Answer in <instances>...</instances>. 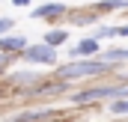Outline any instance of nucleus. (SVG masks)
Wrapping results in <instances>:
<instances>
[{"instance_id":"nucleus-1","label":"nucleus","mask_w":128,"mask_h":122,"mask_svg":"<svg viewBox=\"0 0 128 122\" xmlns=\"http://www.w3.org/2000/svg\"><path fill=\"white\" fill-rule=\"evenodd\" d=\"M110 66H113V62H104L101 57H86V60H80V62H66V66H60L57 78H60V80H72V78H92V74H104Z\"/></svg>"},{"instance_id":"nucleus-2","label":"nucleus","mask_w":128,"mask_h":122,"mask_svg":"<svg viewBox=\"0 0 128 122\" xmlns=\"http://www.w3.org/2000/svg\"><path fill=\"white\" fill-rule=\"evenodd\" d=\"M101 98H125V86H96V90H80L72 95V101H78V104H90V101H101Z\"/></svg>"},{"instance_id":"nucleus-3","label":"nucleus","mask_w":128,"mask_h":122,"mask_svg":"<svg viewBox=\"0 0 128 122\" xmlns=\"http://www.w3.org/2000/svg\"><path fill=\"white\" fill-rule=\"evenodd\" d=\"M24 62H30V66H54L57 62V48H51V45H27L24 51Z\"/></svg>"},{"instance_id":"nucleus-4","label":"nucleus","mask_w":128,"mask_h":122,"mask_svg":"<svg viewBox=\"0 0 128 122\" xmlns=\"http://www.w3.org/2000/svg\"><path fill=\"white\" fill-rule=\"evenodd\" d=\"M66 15V3L54 0V3H42L33 9V18H42V21H54V18H63Z\"/></svg>"},{"instance_id":"nucleus-5","label":"nucleus","mask_w":128,"mask_h":122,"mask_svg":"<svg viewBox=\"0 0 128 122\" xmlns=\"http://www.w3.org/2000/svg\"><path fill=\"white\" fill-rule=\"evenodd\" d=\"M72 54L74 57H98L101 51H98V39L92 36V39H80L74 48H72Z\"/></svg>"},{"instance_id":"nucleus-6","label":"nucleus","mask_w":128,"mask_h":122,"mask_svg":"<svg viewBox=\"0 0 128 122\" xmlns=\"http://www.w3.org/2000/svg\"><path fill=\"white\" fill-rule=\"evenodd\" d=\"M24 48H27V39L24 36H9V33L0 36V51L3 54H9V51L15 54V51H24Z\"/></svg>"},{"instance_id":"nucleus-7","label":"nucleus","mask_w":128,"mask_h":122,"mask_svg":"<svg viewBox=\"0 0 128 122\" xmlns=\"http://www.w3.org/2000/svg\"><path fill=\"white\" fill-rule=\"evenodd\" d=\"M51 116V110H24L21 116H15V119H9V122H42V119H48Z\"/></svg>"},{"instance_id":"nucleus-8","label":"nucleus","mask_w":128,"mask_h":122,"mask_svg":"<svg viewBox=\"0 0 128 122\" xmlns=\"http://www.w3.org/2000/svg\"><path fill=\"white\" fill-rule=\"evenodd\" d=\"M66 39H68V30H48V36H45V45H51V48H63Z\"/></svg>"},{"instance_id":"nucleus-9","label":"nucleus","mask_w":128,"mask_h":122,"mask_svg":"<svg viewBox=\"0 0 128 122\" xmlns=\"http://www.w3.org/2000/svg\"><path fill=\"white\" fill-rule=\"evenodd\" d=\"M104 62H119V60H128V48H113V51H104L98 54Z\"/></svg>"},{"instance_id":"nucleus-10","label":"nucleus","mask_w":128,"mask_h":122,"mask_svg":"<svg viewBox=\"0 0 128 122\" xmlns=\"http://www.w3.org/2000/svg\"><path fill=\"white\" fill-rule=\"evenodd\" d=\"M96 9H101V12H110V9H128V0H101Z\"/></svg>"},{"instance_id":"nucleus-11","label":"nucleus","mask_w":128,"mask_h":122,"mask_svg":"<svg viewBox=\"0 0 128 122\" xmlns=\"http://www.w3.org/2000/svg\"><path fill=\"white\" fill-rule=\"evenodd\" d=\"M72 24H78V27H90V24H98V15H72Z\"/></svg>"},{"instance_id":"nucleus-12","label":"nucleus","mask_w":128,"mask_h":122,"mask_svg":"<svg viewBox=\"0 0 128 122\" xmlns=\"http://www.w3.org/2000/svg\"><path fill=\"white\" fill-rule=\"evenodd\" d=\"M110 113L113 116H128V98H116L110 104Z\"/></svg>"},{"instance_id":"nucleus-13","label":"nucleus","mask_w":128,"mask_h":122,"mask_svg":"<svg viewBox=\"0 0 128 122\" xmlns=\"http://www.w3.org/2000/svg\"><path fill=\"white\" fill-rule=\"evenodd\" d=\"M110 36H116V27H98L96 39H110Z\"/></svg>"},{"instance_id":"nucleus-14","label":"nucleus","mask_w":128,"mask_h":122,"mask_svg":"<svg viewBox=\"0 0 128 122\" xmlns=\"http://www.w3.org/2000/svg\"><path fill=\"white\" fill-rule=\"evenodd\" d=\"M9 30H12V18H0V36H6Z\"/></svg>"},{"instance_id":"nucleus-15","label":"nucleus","mask_w":128,"mask_h":122,"mask_svg":"<svg viewBox=\"0 0 128 122\" xmlns=\"http://www.w3.org/2000/svg\"><path fill=\"white\" fill-rule=\"evenodd\" d=\"M116 36H128V24L125 27H116Z\"/></svg>"},{"instance_id":"nucleus-16","label":"nucleus","mask_w":128,"mask_h":122,"mask_svg":"<svg viewBox=\"0 0 128 122\" xmlns=\"http://www.w3.org/2000/svg\"><path fill=\"white\" fill-rule=\"evenodd\" d=\"M12 6H30V0H12Z\"/></svg>"},{"instance_id":"nucleus-17","label":"nucleus","mask_w":128,"mask_h":122,"mask_svg":"<svg viewBox=\"0 0 128 122\" xmlns=\"http://www.w3.org/2000/svg\"><path fill=\"white\" fill-rule=\"evenodd\" d=\"M0 62H6V57H3V51H0Z\"/></svg>"},{"instance_id":"nucleus-18","label":"nucleus","mask_w":128,"mask_h":122,"mask_svg":"<svg viewBox=\"0 0 128 122\" xmlns=\"http://www.w3.org/2000/svg\"><path fill=\"white\" fill-rule=\"evenodd\" d=\"M0 72H3V62H0Z\"/></svg>"},{"instance_id":"nucleus-19","label":"nucleus","mask_w":128,"mask_h":122,"mask_svg":"<svg viewBox=\"0 0 128 122\" xmlns=\"http://www.w3.org/2000/svg\"><path fill=\"white\" fill-rule=\"evenodd\" d=\"M60 3H66V0H60Z\"/></svg>"}]
</instances>
